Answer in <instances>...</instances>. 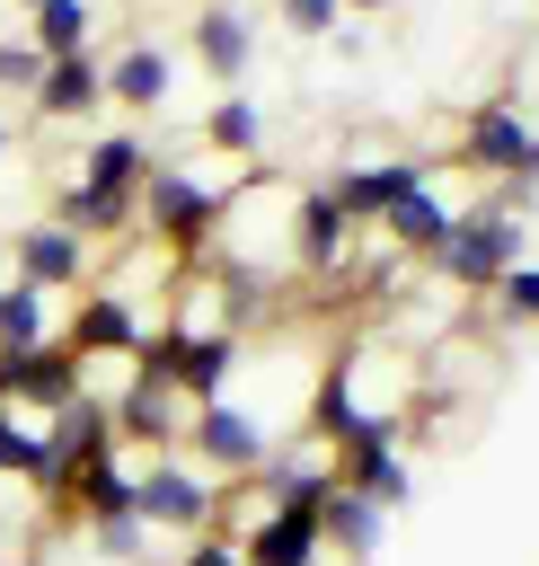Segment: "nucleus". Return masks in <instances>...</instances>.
<instances>
[{
  "label": "nucleus",
  "instance_id": "29",
  "mask_svg": "<svg viewBox=\"0 0 539 566\" xmlns=\"http://www.w3.org/2000/svg\"><path fill=\"white\" fill-rule=\"evenodd\" d=\"M530 186H539V133H530V150H521V168L504 177V195H530Z\"/></svg>",
  "mask_w": 539,
  "mask_h": 566
},
{
  "label": "nucleus",
  "instance_id": "7",
  "mask_svg": "<svg viewBox=\"0 0 539 566\" xmlns=\"http://www.w3.org/2000/svg\"><path fill=\"white\" fill-rule=\"evenodd\" d=\"M353 256V212L336 203V186H300L292 195V274H336Z\"/></svg>",
  "mask_w": 539,
  "mask_h": 566
},
{
  "label": "nucleus",
  "instance_id": "33",
  "mask_svg": "<svg viewBox=\"0 0 539 566\" xmlns=\"http://www.w3.org/2000/svg\"><path fill=\"white\" fill-rule=\"evenodd\" d=\"M9 566H35V557H9Z\"/></svg>",
  "mask_w": 539,
  "mask_h": 566
},
{
  "label": "nucleus",
  "instance_id": "5",
  "mask_svg": "<svg viewBox=\"0 0 539 566\" xmlns=\"http://www.w3.org/2000/svg\"><path fill=\"white\" fill-rule=\"evenodd\" d=\"M88 389V354L71 336H44V345H0V407L18 416H53L62 398Z\"/></svg>",
  "mask_w": 539,
  "mask_h": 566
},
{
  "label": "nucleus",
  "instance_id": "21",
  "mask_svg": "<svg viewBox=\"0 0 539 566\" xmlns=\"http://www.w3.org/2000/svg\"><path fill=\"white\" fill-rule=\"evenodd\" d=\"M44 336H62L53 327V292H35V283H0V345H44Z\"/></svg>",
  "mask_w": 539,
  "mask_h": 566
},
{
  "label": "nucleus",
  "instance_id": "25",
  "mask_svg": "<svg viewBox=\"0 0 539 566\" xmlns=\"http://www.w3.org/2000/svg\"><path fill=\"white\" fill-rule=\"evenodd\" d=\"M274 9H283V27H292V35H309V44L345 35V9H336V0H274Z\"/></svg>",
  "mask_w": 539,
  "mask_h": 566
},
{
  "label": "nucleus",
  "instance_id": "31",
  "mask_svg": "<svg viewBox=\"0 0 539 566\" xmlns=\"http://www.w3.org/2000/svg\"><path fill=\"white\" fill-rule=\"evenodd\" d=\"M9 142H18V133H9V124H0V159H9Z\"/></svg>",
  "mask_w": 539,
  "mask_h": 566
},
{
  "label": "nucleus",
  "instance_id": "22",
  "mask_svg": "<svg viewBox=\"0 0 539 566\" xmlns=\"http://www.w3.org/2000/svg\"><path fill=\"white\" fill-rule=\"evenodd\" d=\"M336 478H345L353 495H371L380 513L415 495V478H406V460H398V451H362V460H336Z\"/></svg>",
  "mask_w": 539,
  "mask_h": 566
},
{
  "label": "nucleus",
  "instance_id": "14",
  "mask_svg": "<svg viewBox=\"0 0 539 566\" xmlns=\"http://www.w3.org/2000/svg\"><path fill=\"white\" fill-rule=\"evenodd\" d=\"M194 62H203L221 88H239V71L256 62V27H247L230 0H203V9H194Z\"/></svg>",
  "mask_w": 539,
  "mask_h": 566
},
{
  "label": "nucleus",
  "instance_id": "1",
  "mask_svg": "<svg viewBox=\"0 0 539 566\" xmlns=\"http://www.w3.org/2000/svg\"><path fill=\"white\" fill-rule=\"evenodd\" d=\"M459 301H477V292H495L512 265H521V212H512V195H495V203H468L459 212V230L424 256Z\"/></svg>",
  "mask_w": 539,
  "mask_h": 566
},
{
  "label": "nucleus",
  "instance_id": "32",
  "mask_svg": "<svg viewBox=\"0 0 539 566\" xmlns=\"http://www.w3.org/2000/svg\"><path fill=\"white\" fill-rule=\"evenodd\" d=\"M9 9H18V18H27V9H35V0H9Z\"/></svg>",
  "mask_w": 539,
  "mask_h": 566
},
{
  "label": "nucleus",
  "instance_id": "23",
  "mask_svg": "<svg viewBox=\"0 0 539 566\" xmlns=\"http://www.w3.org/2000/svg\"><path fill=\"white\" fill-rule=\"evenodd\" d=\"M44 469H53V451H44V424H27L18 407H0V478H18V486H44Z\"/></svg>",
  "mask_w": 539,
  "mask_h": 566
},
{
  "label": "nucleus",
  "instance_id": "12",
  "mask_svg": "<svg viewBox=\"0 0 539 566\" xmlns=\"http://www.w3.org/2000/svg\"><path fill=\"white\" fill-rule=\"evenodd\" d=\"M62 513H71V522H88V531H106V522H141V513H133V469H124V451H106V460L71 469Z\"/></svg>",
  "mask_w": 539,
  "mask_h": 566
},
{
  "label": "nucleus",
  "instance_id": "24",
  "mask_svg": "<svg viewBox=\"0 0 539 566\" xmlns=\"http://www.w3.org/2000/svg\"><path fill=\"white\" fill-rule=\"evenodd\" d=\"M495 310H504L512 327H539V265H530V256H521V265L495 283Z\"/></svg>",
  "mask_w": 539,
  "mask_h": 566
},
{
  "label": "nucleus",
  "instance_id": "3",
  "mask_svg": "<svg viewBox=\"0 0 539 566\" xmlns=\"http://www.w3.org/2000/svg\"><path fill=\"white\" fill-rule=\"evenodd\" d=\"M133 513L150 531H177V539H203L212 513H221V478H203L186 451H159L150 469H133Z\"/></svg>",
  "mask_w": 539,
  "mask_h": 566
},
{
  "label": "nucleus",
  "instance_id": "11",
  "mask_svg": "<svg viewBox=\"0 0 539 566\" xmlns=\"http://www.w3.org/2000/svg\"><path fill=\"white\" fill-rule=\"evenodd\" d=\"M327 186H336V203L353 212V230H380V221L424 186V168H415V159H362V168H336Z\"/></svg>",
  "mask_w": 539,
  "mask_h": 566
},
{
  "label": "nucleus",
  "instance_id": "9",
  "mask_svg": "<svg viewBox=\"0 0 539 566\" xmlns=\"http://www.w3.org/2000/svg\"><path fill=\"white\" fill-rule=\"evenodd\" d=\"M106 398H115V442H141L150 460L186 442V416H194V407H186V398H177L168 380L133 371V380H124V389H106Z\"/></svg>",
  "mask_w": 539,
  "mask_h": 566
},
{
  "label": "nucleus",
  "instance_id": "28",
  "mask_svg": "<svg viewBox=\"0 0 539 566\" xmlns=\"http://www.w3.org/2000/svg\"><path fill=\"white\" fill-rule=\"evenodd\" d=\"M177 566H239V539H230V531H203V539L177 548Z\"/></svg>",
  "mask_w": 539,
  "mask_h": 566
},
{
  "label": "nucleus",
  "instance_id": "15",
  "mask_svg": "<svg viewBox=\"0 0 539 566\" xmlns=\"http://www.w3.org/2000/svg\"><path fill=\"white\" fill-rule=\"evenodd\" d=\"M106 97H115L124 115H159V106L177 97V62H168L159 44H124V53L106 62Z\"/></svg>",
  "mask_w": 539,
  "mask_h": 566
},
{
  "label": "nucleus",
  "instance_id": "4",
  "mask_svg": "<svg viewBox=\"0 0 539 566\" xmlns=\"http://www.w3.org/2000/svg\"><path fill=\"white\" fill-rule=\"evenodd\" d=\"M203 478H256L265 469V451H274V424L265 416H247L239 398H203L194 416H186V442H177Z\"/></svg>",
  "mask_w": 539,
  "mask_h": 566
},
{
  "label": "nucleus",
  "instance_id": "10",
  "mask_svg": "<svg viewBox=\"0 0 539 566\" xmlns=\"http://www.w3.org/2000/svg\"><path fill=\"white\" fill-rule=\"evenodd\" d=\"M530 133H539V124H530L512 97H495V106H477V115L459 124V168H477V177H495V186H504V177L521 168Z\"/></svg>",
  "mask_w": 539,
  "mask_h": 566
},
{
  "label": "nucleus",
  "instance_id": "6",
  "mask_svg": "<svg viewBox=\"0 0 539 566\" xmlns=\"http://www.w3.org/2000/svg\"><path fill=\"white\" fill-rule=\"evenodd\" d=\"M88 265H97V248L71 239L62 221H18V230H9V274L35 283V292H80Z\"/></svg>",
  "mask_w": 539,
  "mask_h": 566
},
{
  "label": "nucleus",
  "instance_id": "16",
  "mask_svg": "<svg viewBox=\"0 0 539 566\" xmlns=\"http://www.w3.org/2000/svg\"><path fill=\"white\" fill-rule=\"evenodd\" d=\"M80 354H133L141 345V318H133V301L115 292V283H97V292H80V310H71V327H62Z\"/></svg>",
  "mask_w": 539,
  "mask_h": 566
},
{
  "label": "nucleus",
  "instance_id": "13",
  "mask_svg": "<svg viewBox=\"0 0 539 566\" xmlns=\"http://www.w3.org/2000/svg\"><path fill=\"white\" fill-rule=\"evenodd\" d=\"M380 531H389V513L336 478V486H327V504H318V539H327L345 566H371V557H380Z\"/></svg>",
  "mask_w": 539,
  "mask_h": 566
},
{
  "label": "nucleus",
  "instance_id": "8",
  "mask_svg": "<svg viewBox=\"0 0 539 566\" xmlns=\"http://www.w3.org/2000/svg\"><path fill=\"white\" fill-rule=\"evenodd\" d=\"M97 106H106V62H97V44L53 53L44 80L27 88V115H35V124H88Z\"/></svg>",
  "mask_w": 539,
  "mask_h": 566
},
{
  "label": "nucleus",
  "instance_id": "30",
  "mask_svg": "<svg viewBox=\"0 0 539 566\" xmlns=\"http://www.w3.org/2000/svg\"><path fill=\"white\" fill-rule=\"evenodd\" d=\"M336 9H353V18H389L398 0H336Z\"/></svg>",
  "mask_w": 539,
  "mask_h": 566
},
{
  "label": "nucleus",
  "instance_id": "18",
  "mask_svg": "<svg viewBox=\"0 0 539 566\" xmlns=\"http://www.w3.org/2000/svg\"><path fill=\"white\" fill-rule=\"evenodd\" d=\"M451 230H459V212H451V203H442L433 186H415V195H406V203H398V212L380 221V239H389V248H406V256H433V248H442Z\"/></svg>",
  "mask_w": 539,
  "mask_h": 566
},
{
  "label": "nucleus",
  "instance_id": "2",
  "mask_svg": "<svg viewBox=\"0 0 539 566\" xmlns=\"http://www.w3.org/2000/svg\"><path fill=\"white\" fill-rule=\"evenodd\" d=\"M221 212H230V186L194 177L186 159H150V177H141V239H159L168 256H194L221 230Z\"/></svg>",
  "mask_w": 539,
  "mask_h": 566
},
{
  "label": "nucleus",
  "instance_id": "19",
  "mask_svg": "<svg viewBox=\"0 0 539 566\" xmlns=\"http://www.w3.org/2000/svg\"><path fill=\"white\" fill-rule=\"evenodd\" d=\"M203 142H212L221 159H239V168H256V142H265V115H256V97H239V88H221V97H212V115H203Z\"/></svg>",
  "mask_w": 539,
  "mask_h": 566
},
{
  "label": "nucleus",
  "instance_id": "20",
  "mask_svg": "<svg viewBox=\"0 0 539 566\" xmlns=\"http://www.w3.org/2000/svg\"><path fill=\"white\" fill-rule=\"evenodd\" d=\"M97 35V0H35L27 9V44L53 62V53H80Z\"/></svg>",
  "mask_w": 539,
  "mask_h": 566
},
{
  "label": "nucleus",
  "instance_id": "26",
  "mask_svg": "<svg viewBox=\"0 0 539 566\" xmlns=\"http://www.w3.org/2000/svg\"><path fill=\"white\" fill-rule=\"evenodd\" d=\"M88 539H97L106 557H124V566H133V557L150 548V522H106V531H88Z\"/></svg>",
  "mask_w": 539,
  "mask_h": 566
},
{
  "label": "nucleus",
  "instance_id": "27",
  "mask_svg": "<svg viewBox=\"0 0 539 566\" xmlns=\"http://www.w3.org/2000/svg\"><path fill=\"white\" fill-rule=\"evenodd\" d=\"M44 80V53L35 44H0V88H35Z\"/></svg>",
  "mask_w": 539,
  "mask_h": 566
},
{
  "label": "nucleus",
  "instance_id": "17",
  "mask_svg": "<svg viewBox=\"0 0 539 566\" xmlns=\"http://www.w3.org/2000/svg\"><path fill=\"white\" fill-rule=\"evenodd\" d=\"M141 177H150V133H97L80 150V186H97V195H133L141 203Z\"/></svg>",
  "mask_w": 539,
  "mask_h": 566
}]
</instances>
